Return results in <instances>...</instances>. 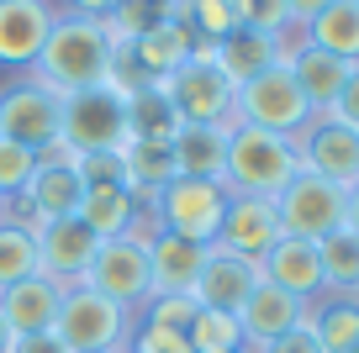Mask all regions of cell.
<instances>
[{
  "label": "cell",
  "mask_w": 359,
  "mask_h": 353,
  "mask_svg": "<svg viewBox=\"0 0 359 353\" xmlns=\"http://www.w3.org/2000/svg\"><path fill=\"white\" fill-rule=\"evenodd\" d=\"M111 64H116V43L106 37V27L64 11L32 64V79L48 85L53 95H79V90L111 85Z\"/></svg>",
  "instance_id": "cell-1"
},
{
  "label": "cell",
  "mask_w": 359,
  "mask_h": 353,
  "mask_svg": "<svg viewBox=\"0 0 359 353\" xmlns=\"http://www.w3.org/2000/svg\"><path fill=\"white\" fill-rule=\"evenodd\" d=\"M296 174H302L296 137L259 132V127H243V122L227 127V169H222V185L233 190V195H264V200H275Z\"/></svg>",
  "instance_id": "cell-2"
},
{
  "label": "cell",
  "mask_w": 359,
  "mask_h": 353,
  "mask_svg": "<svg viewBox=\"0 0 359 353\" xmlns=\"http://www.w3.org/2000/svg\"><path fill=\"white\" fill-rule=\"evenodd\" d=\"M227 200H233V190H227L222 179H185V174H180V179H169V185L154 195V206H148V211H154L158 232L212 248L217 232H222Z\"/></svg>",
  "instance_id": "cell-3"
},
{
  "label": "cell",
  "mask_w": 359,
  "mask_h": 353,
  "mask_svg": "<svg viewBox=\"0 0 359 353\" xmlns=\"http://www.w3.org/2000/svg\"><path fill=\"white\" fill-rule=\"evenodd\" d=\"M158 90H164V100L175 106V116L185 127H233L238 90H233V79L212 64L206 48H196L169 79H158Z\"/></svg>",
  "instance_id": "cell-4"
},
{
  "label": "cell",
  "mask_w": 359,
  "mask_h": 353,
  "mask_svg": "<svg viewBox=\"0 0 359 353\" xmlns=\"http://www.w3.org/2000/svg\"><path fill=\"white\" fill-rule=\"evenodd\" d=\"M233 122L259 127V132H280V137H302L306 127L317 122V111L306 106V95H302V85L291 79V69L275 64V69H264L259 79L238 85Z\"/></svg>",
  "instance_id": "cell-5"
},
{
  "label": "cell",
  "mask_w": 359,
  "mask_h": 353,
  "mask_svg": "<svg viewBox=\"0 0 359 353\" xmlns=\"http://www.w3.org/2000/svg\"><path fill=\"white\" fill-rule=\"evenodd\" d=\"M53 332L64 338L69 353H111V348H127L133 311L106 300V296H95V290H85V285H69L64 300H58Z\"/></svg>",
  "instance_id": "cell-6"
},
{
  "label": "cell",
  "mask_w": 359,
  "mask_h": 353,
  "mask_svg": "<svg viewBox=\"0 0 359 353\" xmlns=\"http://www.w3.org/2000/svg\"><path fill=\"white\" fill-rule=\"evenodd\" d=\"M64 143L74 153H122L133 143V132H127V95L111 85L64 95Z\"/></svg>",
  "instance_id": "cell-7"
},
{
  "label": "cell",
  "mask_w": 359,
  "mask_h": 353,
  "mask_svg": "<svg viewBox=\"0 0 359 353\" xmlns=\"http://www.w3.org/2000/svg\"><path fill=\"white\" fill-rule=\"evenodd\" d=\"M0 137L22 143L32 153H43L48 143L64 137V95H53L48 85H37L32 74L0 90Z\"/></svg>",
  "instance_id": "cell-8"
},
{
  "label": "cell",
  "mask_w": 359,
  "mask_h": 353,
  "mask_svg": "<svg viewBox=\"0 0 359 353\" xmlns=\"http://www.w3.org/2000/svg\"><path fill=\"white\" fill-rule=\"evenodd\" d=\"M85 290H95V296L116 300V306H143L148 296H154V269H148V243H137V237H106L101 248H95V258H90L85 279H79Z\"/></svg>",
  "instance_id": "cell-9"
},
{
  "label": "cell",
  "mask_w": 359,
  "mask_h": 353,
  "mask_svg": "<svg viewBox=\"0 0 359 353\" xmlns=\"http://www.w3.org/2000/svg\"><path fill=\"white\" fill-rule=\"evenodd\" d=\"M344 206H348V190L306 174V169L275 195V211H280L285 237H306V243H323L327 232L344 227Z\"/></svg>",
  "instance_id": "cell-10"
},
{
  "label": "cell",
  "mask_w": 359,
  "mask_h": 353,
  "mask_svg": "<svg viewBox=\"0 0 359 353\" xmlns=\"http://www.w3.org/2000/svg\"><path fill=\"white\" fill-rule=\"evenodd\" d=\"M296 158L306 174L327 179V185H359V132L333 116H317L302 137H296Z\"/></svg>",
  "instance_id": "cell-11"
},
{
  "label": "cell",
  "mask_w": 359,
  "mask_h": 353,
  "mask_svg": "<svg viewBox=\"0 0 359 353\" xmlns=\"http://www.w3.org/2000/svg\"><path fill=\"white\" fill-rule=\"evenodd\" d=\"M285 237L280 227V211H275V200L264 195H233L227 200V216H222V232H217V248H227V254L238 258H264L269 248Z\"/></svg>",
  "instance_id": "cell-12"
},
{
  "label": "cell",
  "mask_w": 359,
  "mask_h": 353,
  "mask_svg": "<svg viewBox=\"0 0 359 353\" xmlns=\"http://www.w3.org/2000/svg\"><path fill=\"white\" fill-rule=\"evenodd\" d=\"M95 248H101V237H95L79 216L43 221V227H37V264H43V275L53 279V285H64V290L85 279Z\"/></svg>",
  "instance_id": "cell-13"
},
{
  "label": "cell",
  "mask_w": 359,
  "mask_h": 353,
  "mask_svg": "<svg viewBox=\"0 0 359 353\" xmlns=\"http://www.w3.org/2000/svg\"><path fill=\"white\" fill-rule=\"evenodd\" d=\"M259 264L254 258H238V254H227V248H206V264H201V279H196V306H206V311H233L238 317V306H243L248 296L259 290Z\"/></svg>",
  "instance_id": "cell-14"
},
{
  "label": "cell",
  "mask_w": 359,
  "mask_h": 353,
  "mask_svg": "<svg viewBox=\"0 0 359 353\" xmlns=\"http://www.w3.org/2000/svg\"><path fill=\"white\" fill-rule=\"evenodd\" d=\"M53 6L48 0H0V64L32 69L53 32Z\"/></svg>",
  "instance_id": "cell-15"
},
{
  "label": "cell",
  "mask_w": 359,
  "mask_h": 353,
  "mask_svg": "<svg viewBox=\"0 0 359 353\" xmlns=\"http://www.w3.org/2000/svg\"><path fill=\"white\" fill-rule=\"evenodd\" d=\"M306 317H312V306H306V300H296V296H285V290H275V285H264V279H259V290L238 306L243 348H264V342L296 332Z\"/></svg>",
  "instance_id": "cell-16"
},
{
  "label": "cell",
  "mask_w": 359,
  "mask_h": 353,
  "mask_svg": "<svg viewBox=\"0 0 359 353\" xmlns=\"http://www.w3.org/2000/svg\"><path fill=\"white\" fill-rule=\"evenodd\" d=\"M259 275H264V285L285 290L306 306H312V296H323V258H317V243H306V237H280L259 258Z\"/></svg>",
  "instance_id": "cell-17"
},
{
  "label": "cell",
  "mask_w": 359,
  "mask_h": 353,
  "mask_svg": "<svg viewBox=\"0 0 359 353\" xmlns=\"http://www.w3.org/2000/svg\"><path fill=\"white\" fill-rule=\"evenodd\" d=\"M58 300H64V285H53L48 275L16 279V285L0 290V321L11 327V338L53 332V321H58Z\"/></svg>",
  "instance_id": "cell-18"
},
{
  "label": "cell",
  "mask_w": 359,
  "mask_h": 353,
  "mask_svg": "<svg viewBox=\"0 0 359 353\" xmlns=\"http://www.w3.org/2000/svg\"><path fill=\"white\" fill-rule=\"evenodd\" d=\"M127 48V64L137 69V74L148 79V85H158V79H169L185 58L196 53V43H191V32L180 22H169V16H158L154 27H148L143 37H133V43H122Z\"/></svg>",
  "instance_id": "cell-19"
},
{
  "label": "cell",
  "mask_w": 359,
  "mask_h": 353,
  "mask_svg": "<svg viewBox=\"0 0 359 353\" xmlns=\"http://www.w3.org/2000/svg\"><path fill=\"white\" fill-rule=\"evenodd\" d=\"M206 53H212V64L222 69L227 79H233V90H238V85H248V79H259L264 69L285 64V48H280V37L254 32V27H238V32H227L222 43H212Z\"/></svg>",
  "instance_id": "cell-20"
},
{
  "label": "cell",
  "mask_w": 359,
  "mask_h": 353,
  "mask_svg": "<svg viewBox=\"0 0 359 353\" xmlns=\"http://www.w3.org/2000/svg\"><path fill=\"white\" fill-rule=\"evenodd\" d=\"M285 69H291V79L302 85V95H306V106L317 111V116H327L333 111V100L344 95V85H348V58H333V53H323V48H312V43H302L296 53H285Z\"/></svg>",
  "instance_id": "cell-21"
},
{
  "label": "cell",
  "mask_w": 359,
  "mask_h": 353,
  "mask_svg": "<svg viewBox=\"0 0 359 353\" xmlns=\"http://www.w3.org/2000/svg\"><path fill=\"white\" fill-rule=\"evenodd\" d=\"M206 264V248L201 243H185V237H169L158 232L148 243V269H154V296H191L196 279H201Z\"/></svg>",
  "instance_id": "cell-22"
},
{
  "label": "cell",
  "mask_w": 359,
  "mask_h": 353,
  "mask_svg": "<svg viewBox=\"0 0 359 353\" xmlns=\"http://www.w3.org/2000/svg\"><path fill=\"white\" fill-rule=\"evenodd\" d=\"M122 174H127V190L137 195V206H154L158 190H164L169 179H180L175 148L158 143V137H133V143L122 148Z\"/></svg>",
  "instance_id": "cell-23"
},
{
  "label": "cell",
  "mask_w": 359,
  "mask_h": 353,
  "mask_svg": "<svg viewBox=\"0 0 359 353\" xmlns=\"http://www.w3.org/2000/svg\"><path fill=\"white\" fill-rule=\"evenodd\" d=\"M175 169L185 179H222L227 169V127H180L169 137Z\"/></svg>",
  "instance_id": "cell-24"
},
{
  "label": "cell",
  "mask_w": 359,
  "mask_h": 353,
  "mask_svg": "<svg viewBox=\"0 0 359 353\" xmlns=\"http://www.w3.org/2000/svg\"><path fill=\"white\" fill-rule=\"evenodd\" d=\"M137 195L127 185H106V190H85V200H79V221H85L95 237H127V232L137 227Z\"/></svg>",
  "instance_id": "cell-25"
},
{
  "label": "cell",
  "mask_w": 359,
  "mask_h": 353,
  "mask_svg": "<svg viewBox=\"0 0 359 353\" xmlns=\"http://www.w3.org/2000/svg\"><path fill=\"white\" fill-rule=\"evenodd\" d=\"M306 43L333 58L359 64V0H327L323 11L306 22Z\"/></svg>",
  "instance_id": "cell-26"
},
{
  "label": "cell",
  "mask_w": 359,
  "mask_h": 353,
  "mask_svg": "<svg viewBox=\"0 0 359 353\" xmlns=\"http://www.w3.org/2000/svg\"><path fill=\"white\" fill-rule=\"evenodd\" d=\"M306 327L323 342V353H359V296H338L327 306H317L306 317Z\"/></svg>",
  "instance_id": "cell-27"
},
{
  "label": "cell",
  "mask_w": 359,
  "mask_h": 353,
  "mask_svg": "<svg viewBox=\"0 0 359 353\" xmlns=\"http://www.w3.org/2000/svg\"><path fill=\"white\" fill-rule=\"evenodd\" d=\"M317 258H323V290H338V296H359V237L348 227L327 232L317 243Z\"/></svg>",
  "instance_id": "cell-28"
},
{
  "label": "cell",
  "mask_w": 359,
  "mask_h": 353,
  "mask_svg": "<svg viewBox=\"0 0 359 353\" xmlns=\"http://www.w3.org/2000/svg\"><path fill=\"white\" fill-rule=\"evenodd\" d=\"M180 127H185V122L175 116V106L164 100V90H158V85L127 95V132H133V137H158V143H169Z\"/></svg>",
  "instance_id": "cell-29"
},
{
  "label": "cell",
  "mask_w": 359,
  "mask_h": 353,
  "mask_svg": "<svg viewBox=\"0 0 359 353\" xmlns=\"http://www.w3.org/2000/svg\"><path fill=\"white\" fill-rule=\"evenodd\" d=\"M32 275H43V264H37V232L27 221L0 216V290L16 285V279H32Z\"/></svg>",
  "instance_id": "cell-30"
},
{
  "label": "cell",
  "mask_w": 359,
  "mask_h": 353,
  "mask_svg": "<svg viewBox=\"0 0 359 353\" xmlns=\"http://www.w3.org/2000/svg\"><path fill=\"white\" fill-rule=\"evenodd\" d=\"M196 353H243V327H238L233 311H196V321L185 327Z\"/></svg>",
  "instance_id": "cell-31"
},
{
  "label": "cell",
  "mask_w": 359,
  "mask_h": 353,
  "mask_svg": "<svg viewBox=\"0 0 359 353\" xmlns=\"http://www.w3.org/2000/svg\"><path fill=\"white\" fill-rule=\"evenodd\" d=\"M32 174H37V153L0 137V200H16L27 185H32Z\"/></svg>",
  "instance_id": "cell-32"
},
{
  "label": "cell",
  "mask_w": 359,
  "mask_h": 353,
  "mask_svg": "<svg viewBox=\"0 0 359 353\" xmlns=\"http://www.w3.org/2000/svg\"><path fill=\"white\" fill-rule=\"evenodd\" d=\"M127 353H196L191 338L175 327H154V321H137L133 332H127Z\"/></svg>",
  "instance_id": "cell-33"
},
{
  "label": "cell",
  "mask_w": 359,
  "mask_h": 353,
  "mask_svg": "<svg viewBox=\"0 0 359 353\" xmlns=\"http://www.w3.org/2000/svg\"><path fill=\"white\" fill-rule=\"evenodd\" d=\"M196 296H148L143 300V321H154V327H175V332H185L196 321Z\"/></svg>",
  "instance_id": "cell-34"
},
{
  "label": "cell",
  "mask_w": 359,
  "mask_h": 353,
  "mask_svg": "<svg viewBox=\"0 0 359 353\" xmlns=\"http://www.w3.org/2000/svg\"><path fill=\"white\" fill-rule=\"evenodd\" d=\"M238 6V27H254V32H269V37H280L285 32V0H233Z\"/></svg>",
  "instance_id": "cell-35"
},
{
  "label": "cell",
  "mask_w": 359,
  "mask_h": 353,
  "mask_svg": "<svg viewBox=\"0 0 359 353\" xmlns=\"http://www.w3.org/2000/svg\"><path fill=\"white\" fill-rule=\"evenodd\" d=\"M333 122H344V127H354L359 132V64L348 69V85H344V95L333 100V111H327Z\"/></svg>",
  "instance_id": "cell-36"
},
{
  "label": "cell",
  "mask_w": 359,
  "mask_h": 353,
  "mask_svg": "<svg viewBox=\"0 0 359 353\" xmlns=\"http://www.w3.org/2000/svg\"><path fill=\"white\" fill-rule=\"evenodd\" d=\"M254 353H323V342L312 338V327H296V332H285V338H275V342H264V348H254Z\"/></svg>",
  "instance_id": "cell-37"
},
{
  "label": "cell",
  "mask_w": 359,
  "mask_h": 353,
  "mask_svg": "<svg viewBox=\"0 0 359 353\" xmlns=\"http://www.w3.org/2000/svg\"><path fill=\"white\" fill-rule=\"evenodd\" d=\"M11 353H69L58 332H32V338H11Z\"/></svg>",
  "instance_id": "cell-38"
},
{
  "label": "cell",
  "mask_w": 359,
  "mask_h": 353,
  "mask_svg": "<svg viewBox=\"0 0 359 353\" xmlns=\"http://www.w3.org/2000/svg\"><path fill=\"white\" fill-rule=\"evenodd\" d=\"M122 0H69V16H85V22H106Z\"/></svg>",
  "instance_id": "cell-39"
},
{
  "label": "cell",
  "mask_w": 359,
  "mask_h": 353,
  "mask_svg": "<svg viewBox=\"0 0 359 353\" xmlns=\"http://www.w3.org/2000/svg\"><path fill=\"white\" fill-rule=\"evenodd\" d=\"M323 6H327V0H285V16H291V22H312Z\"/></svg>",
  "instance_id": "cell-40"
},
{
  "label": "cell",
  "mask_w": 359,
  "mask_h": 353,
  "mask_svg": "<svg viewBox=\"0 0 359 353\" xmlns=\"http://www.w3.org/2000/svg\"><path fill=\"white\" fill-rule=\"evenodd\" d=\"M344 227L359 237V185H348V206H344Z\"/></svg>",
  "instance_id": "cell-41"
},
{
  "label": "cell",
  "mask_w": 359,
  "mask_h": 353,
  "mask_svg": "<svg viewBox=\"0 0 359 353\" xmlns=\"http://www.w3.org/2000/svg\"><path fill=\"white\" fill-rule=\"evenodd\" d=\"M0 353H11V327L0 321Z\"/></svg>",
  "instance_id": "cell-42"
},
{
  "label": "cell",
  "mask_w": 359,
  "mask_h": 353,
  "mask_svg": "<svg viewBox=\"0 0 359 353\" xmlns=\"http://www.w3.org/2000/svg\"><path fill=\"white\" fill-rule=\"evenodd\" d=\"M148 6H158V11H164V6H175V0H148Z\"/></svg>",
  "instance_id": "cell-43"
},
{
  "label": "cell",
  "mask_w": 359,
  "mask_h": 353,
  "mask_svg": "<svg viewBox=\"0 0 359 353\" xmlns=\"http://www.w3.org/2000/svg\"><path fill=\"white\" fill-rule=\"evenodd\" d=\"M111 353H127V348H111Z\"/></svg>",
  "instance_id": "cell-44"
},
{
  "label": "cell",
  "mask_w": 359,
  "mask_h": 353,
  "mask_svg": "<svg viewBox=\"0 0 359 353\" xmlns=\"http://www.w3.org/2000/svg\"><path fill=\"white\" fill-rule=\"evenodd\" d=\"M0 206H6V200H0Z\"/></svg>",
  "instance_id": "cell-45"
},
{
  "label": "cell",
  "mask_w": 359,
  "mask_h": 353,
  "mask_svg": "<svg viewBox=\"0 0 359 353\" xmlns=\"http://www.w3.org/2000/svg\"><path fill=\"white\" fill-rule=\"evenodd\" d=\"M243 353H248V348H243Z\"/></svg>",
  "instance_id": "cell-46"
}]
</instances>
